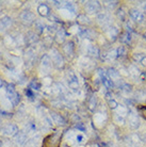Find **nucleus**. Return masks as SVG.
<instances>
[{"mask_svg":"<svg viewBox=\"0 0 146 147\" xmlns=\"http://www.w3.org/2000/svg\"><path fill=\"white\" fill-rule=\"evenodd\" d=\"M82 18V20H81V24H89L90 22V19L87 17V15H79L78 16V19H81Z\"/></svg>","mask_w":146,"mask_h":147,"instance_id":"obj_28","label":"nucleus"},{"mask_svg":"<svg viewBox=\"0 0 146 147\" xmlns=\"http://www.w3.org/2000/svg\"><path fill=\"white\" fill-rule=\"evenodd\" d=\"M129 15H130V17L137 22H142L143 20H144V18H145L144 14H143L141 11H139L138 9H131V10L129 11Z\"/></svg>","mask_w":146,"mask_h":147,"instance_id":"obj_3","label":"nucleus"},{"mask_svg":"<svg viewBox=\"0 0 146 147\" xmlns=\"http://www.w3.org/2000/svg\"><path fill=\"white\" fill-rule=\"evenodd\" d=\"M85 10L88 13L90 14H94V13H97V12L100 10V4L97 1H90L87 3L85 5Z\"/></svg>","mask_w":146,"mask_h":147,"instance_id":"obj_4","label":"nucleus"},{"mask_svg":"<svg viewBox=\"0 0 146 147\" xmlns=\"http://www.w3.org/2000/svg\"><path fill=\"white\" fill-rule=\"evenodd\" d=\"M126 12H124V10L123 9H121L120 11L117 12V17L121 19V20H123V22H125V19H126Z\"/></svg>","mask_w":146,"mask_h":147,"instance_id":"obj_26","label":"nucleus"},{"mask_svg":"<svg viewBox=\"0 0 146 147\" xmlns=\"http://www.w3.org/2000/svg\"><path fill=\"white\" fill-rule=\"evenodd\" d=\"M140 63H141V65H142V66L146 67V55H144V58L141 60V62Z\"/></svg>","mask_w":146,"mask_h":147,"instance_id":"obj_32","label":"nucleus"},{"mask_svg":"<svg viewBox=\"0 0 146 147\" xmlns=\"http://www.w3.org/2000/svg\"><path fill=\"white\" fill-rule=\"evenodd\" d=\"M26 94L29 96V98H33V96H34L33 95V93L30 91V88H27V90H26Z\"/></svg>","mask_w":146,"mask_h":147,"instance_id":"obj_31","label":"nucleus"},{"mask_svg":"<svg viewBox=\"0 0 146 147\" xmlns=\"http://www.w3.org/2000/svg\"><path fill=\"white\" fill-rule=\"evenodd\" d=\"M51 117L53 118V121L57 123V124H62V125H64L65 124V121H64V118L61 116V115H59V114H57V113H52L51 114Z\"/></svg>","mask_w":146,"mask_h":147,"instance_id":"obj_19","label":"nucleus"},{"mask_svg":"<svg viewBox=\"0 0 146 147\" xmlns=\"http://www.w3.org/2000/svg\"><path fill=\"white\" fill-rule=\"evenodd\" d=\"M0 25H2V27H4V28H9L12 25L11 18L7 17V16H4L3 18L1 19V24Z\"/></svg>","mask_w":146,"mask_h":147,"instance_id":"obj_22","label":"nucleus"},{"mask_svg":"<svg viewBox=\"0 0 146 147\" xmlns=\"http://www.w3.org/2000/svg\"><path fill=\"white\" fill-rule=\"evenodd\" d=\"M144 10H145V12H146V2L144 3Z\"/></svg>","mask_w":146,"mask_h":147,"instance_id":"obj_34","label":"nucleus"},{"mask_svg":"<svg viewBox=\"0 0 146 147\" xmlns=\"http://www.w3.org/2000/svg\"><path fill=\"white\" fill-rule=\"evenodd\" d=\"M37 12H39V14L42 15V16H48L49 15V7H48L47 4L45 3H41L39 7H37Z\"/></svg>","mask_w":146,"mask_h":147,"instance_id":"obj_11","label":"nucleus"},{"mask_svg":"<svg viewBox=\"0 0 146 147\" xmlns=\"http://www.w3.org/2000/svg\"><path fill=\"white\" fill-rule=\"evenodd\" d=\"M88 53L90 55H92V57H96V58H97V57L99 55V50L95 47V46L90 45L88 48Z\"/></svg>","mask_w":146,"mask_h":147,"instance_id":"obj_18","label":"nucleus"},{"mask_svg":"<svg viewBox=\"0 0 146 147\" xmlns=\"http://www.w3.org/2000/svg\"><path fill=\"white\" fill-rule=\"evenodd\" d=\"M76 139H77V142L78 143H82L83 142V136H81V134H78V136H76Z\"/></svg>","mask_w":146,"mask_h":147,"instance_id":"obj_30","label":"nucleus"},{"mask_svg":"<svg viewBox=\"0 0 146 147\" xmlns=\"http://www.w3.org/2000/svg\"><path fill=\"white\" fill-rule=\"evenodd\" d=\"M108 77L112 81H118L120 78H121V74L116 69H114V68H109L108 69Z\"/></svg>","mask_w":146,"mask_h":147,"instance_id":"obj_9","label":"nucleus"},{"mask_svg":"<svg viewBox=\"0 0 146 147\" xmlns=\"http://www.w3.org/2000/svg\"><path fill=\"white\" fill-rule=\"evenodd\" d=\"M117 115H120V116H122V117H125L126 115H128L129 114V110H128L127 107H125V106H123V105H118V107H117Z\"/></svg>","mask_w":146,"mask_h":147,"instance_id":"obj_13","label":"nucleus"},{"mask_svg":"<svg viewBox=\"0 0 146 147\" xmlns=\"http://www.w3.org/2000/svg\"><path fill=\"white\" fill-rule=\"evenodd\" d=\"M61 142V136L59 133H55L47 136L45 139V147H59Z\"/></svg>","mask_w":146,"mask_h":147,"instance_id":"obj_1","label":"nucleus"},{"mask_svg":"<svg viewBox=\"0 0 146 147\" xmlns=\"http://www.w3.org/2000/svg\"><path fill=\"white\" fill-rule=\"evenodd\" d=\"M18 132V128L15 125H7L2 129V134L5 136H16Z\"/></svg>","mask_w":146,"mask_h":147,"instance_id":"obj_5","label":"nucleus"},{"mask_svg":"<svg viewBox=\"0 0 146 147\" xmlns=\"http://www.w3.org/2000/svg\"><path fill=\"white\" fill-rule=\"evenodd\" d=\"M15 141H16V143H18L19 145L25 144L26 142H27V136H26V133L22 132V131H18L17 134L15 136Z\"/></svg>","mask_w":146,"mask_h":147,"instance_id":"obj_12","label":"nucleus"},{"mask_svg":"<svg viewBox=\"0 0 146 147\" xmlns=\"http://www.w3.org/2000/svg\"><path fill=\"white\" fill-rule=\"evenodd\" d=\"M94 106H96V98H95V97H93V98L90 100V108H91L92 110H93Z\"/></svg>","mask_w":146,"mask_h":147,"instance_id":"obj_29","label":"nucleus"},{"mask_svg":"<svg viewBox=\"0 0 146 147\" xmlns=\"http://www.w3.org/2000/svg\"><path fill=\"white\" fill-rule=\"evenodd\" d=\"M114 121H115V123H117L118 125H123L125 123V117H122L120 115L115 114V115H114Z\"/></svg>","mask_w":146,"mask_h":147,"instance_id":"obj_25","label":"nucleus"},{"mask_svg":"<svg viewBox=\"0 0 146 147\" xmlns=\"http://www.w3.org/2000/svg\"><path fill=\"white\" fill-rule=\"evenodd\" d=\"M77 128L80 129L81 131H84V130H85V128L83 127V125H81V124H80V125H77Z\"/></svg>","mask_w":146,"mask_h":147,"instance_id":"obj_33","label":"nucleus"},{"mask_svg":"<svg viewBox=\"0 0 146 147\" xmlns=\"http://www.w3.org/2000/svg\"><path fill=\"white\" fill-rule=\"evenodd\" d=\"M102 79V83L106 85V88H112V85H113V83H112V80L110 79L109 77H106V76H102L101 77Z\"/></svg>","mask_w":146,"mask_h":147,"instance_id":"obj_23","label":"nucleus"},{"mask_svg":"<svg viewBox=\"0 0 146 147\" xmlns=\"http://www.w3.org/2000/svg\"><path fill=\"white\" fill-rule=\"evenodd\" d=\"M7 96L13 106H17V105H18L19 95H18V93L15 91V88H13L12 85H9L7 88Z\"/></svg>","mask_w":146,"mask_h":147,"instance_id":"obj_2","label":"nucleus"},{"mask_svg":"<svg viewBox=\"0 0 146 147\" xmlns=\"http://www.w3.org/2000/svg\"><path fill=\"white\" fill-rule=\"evenodd\" d=\"M120 40H121L122 43L129 44V43H130V40H131V34L129 33L128 31H126V32H123L122 34H120Z\"/></svg>","mask_w":146,"mask_h":147,"instance_id":"obj_14","label":"nucleus"},{"mask_svg":"<svg viewBox=\"0 0 146 147\" xmlns=\"http://www.w3.org/2000/svg\"><path fill=\"white\" fill-rule=\"evenodd\" d=\"M51 62H52V60L49 55H44L43 59H42V65L45 67H50Z\"/></svg>","mask_w":146,"mask_h":147,"instance_id":"obj_21","label":"nucleus"},{"mask_svg":"<svg viewBox=\"0 0 146 147\" xmlns=\"http://www.w3.org/2000/svg\"><path fill=\"white\" fill-rule=\"evenodd\" d=\"M108 105H109V107L112 109V110H115V109H117V107H118V103H117V101L115 99H109L108 100Z\"/></svg>","mask_w":146,"mask_h":147,"instance_id":"obj_24","label":"nucleus"},{"mask_svg":"<svg viewBox=\"0 0 146 147\" xmlns=\"http://www.w3.org/2000/svg\"><path fill=\"white\" fill-rule=\"evenodd\" d=\"M108 34L109 36L112 38V40H114L117 36H120V31L116 27H111L109 30H108Z\"/></svg>","mask_w":146,"mask_h":147,"instance_id":"obj_15","label":"nucleus"},{"mask_svg":"<svg viewBox=\"0 0 146 147\" xmlns=\"http://www.w3.org/2000/svg\"><path fill=\"white\" fill-rule=\"evenodd\" d=\"M128 73H129V75H130L133 79H137V78L140 77L141 70L138 68V66H135V65H130V67L128 68Z\"/></svg>","mask_w":146,"mask_h":147,"instance_id":"obj_10","label":"nucleus"},{"mask_svg":"<svg viewBox=\"0 0 146 147\" xmlns=\"http://www.w3.org/2000/svg\"><path fill=\"white\" fill-rule=\"evenodd\" d=\"M64 52L66 53V55H68V57H72L74 53V44L72 43V42H70V43H67L66 44V46H64Z\"/></svg>","mask_w":146,"mask_h":147,"instance_id":"obj_16","label":"nucleus"},{"mask_svg":"<svg viewBox=\"0 0 146 147\" xmlns=\"http://www.w3.org/2000/svg\"><path fill=\"white\" fill-rule=\"evenodd\" d=\"M116 53L117 57H121V58H125L127 55V48L125 46H120V47L116 49Z\"/></svg>","mask_w":146,"mask_h":147,"instance_id":"obj_20","label":"nucleus"},{"mask_svg":"<svg viewBox=\"0 0 146 147\" xmlns=\"http://www.w3.org/2000/svg\"><path fill=\"white\" fill-rule=\"evenodd\" d=\"M128 123H129V126L132 129H138L140 127V119L135 113L129 112V114H128Z\"/></svg>","mask_w":146,"mask_h":147,"instance_id":"obj_6","label":"nucleus"},{"mask_svg":"<svg viewBox=\"0 0 146 147\" xmlns=\"http://www.w3.org/2000/svg\"><path fill=\"white\" fill-rule=\"evenodd\" d=\"M1 85H2V82H1V80H0V88H1Z\"/></svg>","mask_w":146,"mask_h":147,"instance_id":"obj_35","label":"nucleus"},{"mask_svg":"<svg viewBox=\"0 0 146 147\" xmlns=\"http://www.w3.org/2000/svg\"><path fill=\"white\" fill-rule=\"evenodd\" d=\"M52 52H53V55L51 57V58H52V62L55 63L58 67H62L64 61H63V58H62V55H61V53H60L58 50H55V49H53Z\"/></svg>","mask_w":146,"mask_h":147,"instance_id":"obj_7","label":"nucleus"},{"mask_svg":"<svg viewBox=\"0 0 146 147\" xmlns=\"http://www.w3.org/2000/svg\"><path fill=\"white\" fill-rule=\"evenodd\" d=\"M68 84H70V88H73V90H77V88H79V83H78V80H77L76 76H73V77L68 80Z\"/></svg>","mask_w":146,"mask_h":147,"instance_id":"obj_17","label":"nucleus"},{"mask_svg":"<svg viewBox=\"0 0 146 147\" xmlns=\"http://www.w3.org/2000/svg\"><path fill=\"white\" fill-rule=\"evenodd\" d=\"M20 18H22V22H26V24H31V22H33L35 20V15L33 14L32 12L25 11L20 15Z\"/></svg>","mask_w":146,"mask_h":147,"instance_id":"obj_8","label":"nucleus"},{"mask_svg":"<svg viewBox=\"0 0 146 147\" xmlns=\"http://www.w3.org/2000/svg\"><path fill=\"white\" fill-rule=\"evenodd\" d=\"M132 58H133L135 62H141V60L144 58V55L143 53H135V55H132Z\"/></svg>","mask_w":146,"mask_h":147,"instance_id":"obj_27","label":"nucleus"}]
</instances>
